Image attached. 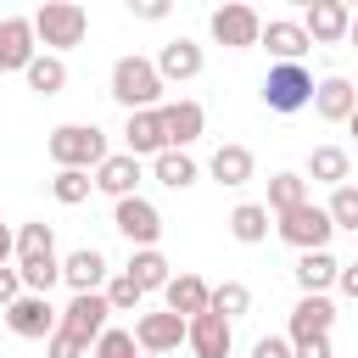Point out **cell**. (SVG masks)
Instances as JSON below:
<instances>
[{
    "instance_id": "1",
    "label": "cell",
    "mask_w": 358,
    "mask_h": 358,
    "mask_svg": "<svg viewBox=\"0 0 358 358\" xmlns=\"http://www.w3.org/2000/svg\"><path fill=\"white\" fill-rule=\"evenodd\" d=\"M45 151H50L56 168H78V173H95V168L112 157V151H106V134H101L95 123H62V129H50Z\"/></svg>"
},
{
    "instance_id": "2",
    "label": "cell",
    "mask_w": 358,
    "mask_h": 358,
    "mask_svg": "<svg viewBox=\"0 0 358 358\" xmlns=\"http://www.w3.org/2000/svg\"><path fill=\"white\" fill-rule=\"evenodd\" d=\"M162 78H157V67L145 62V56H117L112 62V101L117 106H129V112H157L162 106Z\"/></svg>"
},
{
    "instance_id": "3",
    "label": "cell",
    "mask_w": 358,
    "mask_h": 358,
    "mask_svg": "<svg viewBox=\"0 0 358 358\" xmlns=\"http://www.w3.org/2000/svg\"><path fill=\"white\" fill-rule=\"evenodd\" d=\"M84 34H90V11H84L78 0H45V6L34 11V39L50 45V56L84 45Z\"/></svg>"
},
{
    "instance_id": "4",
    "label": "cell",
    "mask_w": 358,
    "mask_h": 358,
    "mask_svg": "<svg viewBox=\"0 0 358 358\" xmlns=\"http://www.w3.org/2000/svg\"><path fill=\"white\" fill-rule=\"evenodd\" d=\"M257 95H263L268 112H302V106H313V73L302 62H274L263 73V90Z\"/></svg>"
},
{
    "instance_id": "5",
    "label": "cell",
    "mask_w": 358,
    "mask_h": 358,
    "mask_svg": "<svg viewBox=\"0 0 358 358\" xmlns=\"http://www.w3.org/2000/svg\"><path fill=\"white\" fill-rule=\"evenodd\" d=\"M274 235H280L285 246H296V252H330V235H336V224H330V213H324V207L302 201V207L280 213Z\"/></svg>"
},
{
    "instance_id": "6",
    "label": "cell",
    "mask_w": 358,
    "mask_h": 358,
    "mask_svg": "<svg viewBox=\"0 0 358 358\" xmlns=\"http://www.w3.org/2000/svg\"><path fill=\"white\" fill-rule=\"evenodd\" d=\"M56 324H62V308H50V296L22 291V296L6 308V330H11V336H22V341H50V336H56Z\"/></svg>"
},
{
    "instance_id": "7",
    "label": "cell",
    "mask_w": 358,
    "mask_h": 358,
    "mask_svg": "<svg viewBox=\"0 0 358 358\" xmlns=\"http://www.w3.org/2000/svg\"><path fill=\"white\" fill-rule=\"evenodd\" d=\"M112 224H117V235H123L134 252L157 246V235H162V213H157L145 196H123V201L112 207Z\"/></svg>"
},
{
    "instance_id": "8",
    "label": "cell",
    "mask_w": 358,
    "mask_h": 358,
    "mask_svg": "<svg viewBox=\"0 0 358 358\" xmlns=\"http://www.w3.org/2000/svg\"><path fill=\"white\" fill-rule=\"evenodd\" d=\"M106 313H112V308H106V296H101V291H84V296H73V302L62 308V324H56V330H67L73 341L95 347V341H101V330H106Z\"/></svg>"
},
{
    "instance_id": "9",
    "label": "cell",
    "mask_w": 358,
    "mask_h": 358,
    "mask_svg": "<svg viewBox=\"0 0 358 358\" xmlns=\"http://www.w3.org/2000/svg\"><path fill=\"white\" fill-rule=\"evenodd\" d=\"M207 28H213L218 45H229V50H252L257 34H263V17H257L252 6H218V11L207 17Z\"/></svg>"
},
{
    "instance_id": "10",
    "label": "cell",
    "mask_w": 358,
    "mask_h": 358,
    "mask_svg": "<svg viewBox=\"0 0 358 358\" xmlns=\"http://www.w3.org/2000/svg\"><path fill=\"white\" fill-rule=\"evenodd\" d=\"M157 117H162V140H168V151L196 145V140H201V129H207V112H201L196 101H162V106H157Z\"/></svg>"
},
{
    "instance_id": "11",
    "label": "cell",
    "mask_w": 358,
    "mask_h": 358,
    "mask_svg": "<svg viewBox=\"0 0 358 358\" xmlns=\"http://www.w3.org/2000/svg\"><path fill=\"white\" fill-rule=\"evenodd\" d=\"M179 341H185V319H179V313L157 308V313H140V319H134V347H140V352L168 358Z\"/></svg>"
},
{
    "instance_id": "12",
    "label": "cell",
    "mask_w": 358,
    "mask_h": 358,
    "mask_svg": "<svg viewBox=\"0 0 358 358\" xmlns=\"http://www.w3.org/2000/svg\"><path fill=\"white\" fill-rule=\"evenodd\" d=\"M34 56H39L34 17H0V73H28Z\"/></svg>"
},
{
    "instance_id": "13",
    "label": "cell",
    "mask_w": 358,
    "mask_h": 358,
    "mask_svg": "<svg viewBox=\"0 0 358 358\" xmlns=\"http://www.w3.org/2000/svg\"><path fill=\"white\" fill-rule=\"evenodd\" d=\"M330 324H336V302L330 296H302L296 308H291V347H302V341H330Z\"/></svg>"
},
{
    "instance_id": "14",
    "label": "cell",
    "mask_w": 358,
    "mask_h": 358,
    "mask_svg": "<svg viewBox=\"0 0 358 358\" xmlns=\"http://www.w3.org/2000/svg\"><path fill=\"white\" fill-rule=\"evenodd\" d=\"M185 341H190V352H196V358H229L235 330H229V319H218V313L207 308V313L185 319Z\"/></svg>"
},
{
    "instance_id": "15",
    "label": "cell",
    "mask_w": 358,
    "mask_h": 358,
    "mask_svg": "<svg viewBox=\"0 0 358 358\" xmlns=\"http://www.w3.org/2000/svg\"><path fill=\"white\" fill-rule=\"evenodd\" d=\"M347 22H352V6H341V0H313L302 11V34L313 45H341L347 39Z\"/></svg>"
},
{
    "instance_id": "16",
    "label": "cell",
    "mask_w": 358,
    "mask_h": 358,
    "mask_svg": "<svg viewBox=\"0 0 358 358\" xmlns=\"http://www.w3.org/2000/svg\"><path fill=\"white\" fill-rule=\"evenodd\" d=\"M201 62H207V56H201V45L179 34V39H168V45L157 50V62H151V67H157V78H162V84H190V78L201 73Z\"/></svg>"
},
{
    "instance_id": "17",
    "label": "cell",
    "mask_w": 358,
    "mask_h": 358,
    "mask_svg": "<svg viewBox=\"0 0 358 358\" xmlns=\"http://www.w3.org/2000/svg\"><path fill=\"white\" fill-rule=\"evenodd\" d=\"M257 45H263L274 62H302V56L313 50V39L302 34V22H291V17H268L263 34H257Z\"/></svg>"
},
{
    "instance_id": "18",
    "label": "cell",
    "mask_w": 358,
    "mask_h": 358,
    "mask_svg": "<svg viewBox=\"0 0 358 358\" xmlns=\"http://www.w3.org/2000/svg\"><path fill=\"white\" fill-rule=\"evenodd\" d=\"M95 190H106L112 201H123V196H140V157H129V151H112L95 173Z\"/></svg>"
},
{
    "instance_id": "19",
    "label": "cell",
    "mask_w": 358,
    "mask_h": 358,
    "mask_svg": "<svg viewBox=\"0 0 358 358\" xmlns=\"http://www.w3.org/2000/svg\"><path fill=\"white\" fill-rule=\"evenodd\" d=\"M62 280L73 285V296H84V291H101V285L112 280V268H106V257H101L95 246H78V252L62 257Z\"/></svg>"
},
{
    "instance_id": "20",
    "label": "cell",
    "mask_w": 358,
    "mask_h": 358,
    "mask_svg": "<svg viewBox=\"0 0 358 358\" xmlns=\"http://www.w3.org/2000/svg\"><path fill=\"white\" fill-rule=\"evenodd\" d=\"M207 296H213V285H207L201 274H173V280L162 285V308H168V313H179V319L207 313Z\"/></svg>"
},
{
    "instance_id": "21",
    "label": "cell",
    "mask_w": 358,
    "mask_h": 358,
    "mask_svg": "<svg viewBox=\"0 0 358 358\" xmlns=\"http://www.w3.org/2000/svg\"><path fill=\"white\" fill-rule=\"evenodd\" d=\"M352 106H358V90H352V78H319L313 84V112L324 117V123H347L352 117Z\"/></svg>"
},
{
    "instance_id": "22",
    "label": "cell",
    "mask_w": 358,
    "mask_h": 358,
    "mask_svg": "<svg viewBox=\"0 0 358 358\" xmlns=\"http://www.w3.org/2000/svg\"><path fill=\"white\" fill-rule=\"evenodd\" d=\"M123 151H129V157H157V151H168L162 117H157V112H129V123H123Z\"/></svg>"
},
{
    "instance_id": "23",
    "label": "cell",
    "mask_w": 358,
    "mask_h": 358,
    "mask_svg": "<svg viewBox=\"0 0 358 358\" xmlns=\"http://www.w3.org/2000/svg\"><path fill=\"white\" fill-rule=\"evenodd\" d=\"M207 173H213L218 185H229V190H235V185H246V179L257 173V157H252L246 145H235V140H229V145H218V151H213Z\"/></svg>"
},
{
    "instance_id": "24",
    "label": "cell",
    "mask_w": 358,
    "mask_h": 358,
    "mask_svg": "<svg viewBox=\"0 0 358 358\" xmlns=\"http://www.w3.org/2000/svg\"><path fill=\"white\" fill-rule=\"evenodd\" d=\"M151 179L168 185V190H190V185L201 179V168H196L190 151H157V157H151Z\"/></svg>"
},
{
    "instance_id": "25",
    "label": "cell",
    "mask_w": 358,
    "mask_h": 358,
    "mask_svg": "<svg viewBox=\"0 0 358 358\" xmlns=\"http://www.w3.org/2000/svg\"><path fill=\"white\" fill-rule=\"evenodd\" d=\"M336 274H341V263H336L330 252H302V257H296V285H302V296H324V291L336 285Z\"/></svg>"
},
{
    "instance_id": "26",
    "label": "cell",
    "mask_w": 358,
    "mask_h": 358,
    "mask_svg": "<svg viewBox=\"0 0 358 358\" xmlns=\"http://www.w3.org/2000/svg\"><path fill=\"white\" fill-rule=\"evenodd\" d=\"M347 173H352V162H347L341 145H313V151H308V173H302V179L336 190V185H347Z\"/></svg>"
},
{
    "instance_id": "27",
    "label": "cell",
    "mask_w": 358,
    "mask_h": 358,
    "mask_svg": "<svg viewBox=\"0 0 358 358\" xmlns=\"http://www.w3.org/2000/svg\"><path fill=\"white\" fill-rule=\"evenodd\" d=\"M123 274H129L140 291H162V285L173 280V263H168L157 246H145V252H134V257H129V268H123Z\"/></svg>"
},
{
    "instance_id": "28",
    "label": "cell",
    "mask_w": 358,
    "mask_h": 358,
    "mask_svg": "<svg viewBox=\"0 0 358 358\" xmlns=\"http://www.w3.org/2000/svg\"><path fill=\"white\" fill-rule=\"evenodd\" d=\"M22 78H28V90H34V95H62V90H67V62L39 50V56L28 62V73H22Z\"/></svg>"
},
{
    "instance_id": "29",
    "label": "cell",
    "mask_w": 358,
    "mask_h": 358,
    "mask_svg": "<svg viewBox=\"0 0 358 358\" xmlns=\"http://www.w3.org/2000/svg\"><path fill=\"white\" fill-rule=\"evenodd\" d=\"M229 235H235L241 246L268 241V207H263V201H241V207L229 213Z\"/></svg>"
},
{
    "instance_id": "30",
    "label": "cell",
    "mask_w": 358,
    "mask_h": 358,
    "mask_svg": "<svg viewBox=\"0 0 358 358\" xmlns=\"http://www.w3.org/2000/svg\"><path fill=\"white\" fill-rule=\"evenodd\" d=\"M45 257H56V229L45 218H34L17 229V263H45Z\"/></svg>"
},
{
    "instance_id": "31",
    "label": "cell",
    "mask_w": 358,
    "mask_h": 358,
    "mask_svg": "<svg viewBox=\"0 0 358 358\" xmlns=\"http://www.w3.org/2000/svg\"><path fill=\"white\" fill-rule=\"evenodd\" d=\"M302 201H308V179H302V173H274V179H268V201H263V207H268L274 218L291 213V207H302Z\"/></svg>"
},
{
    "instance_id": "32",
    "label": "cell",
    "mask_w": 358,
    "mask_h": 358,
    "mask_svg": "<svg viewBox=\"0 0 358 358\" xmlns=\"http://www.w3.org/2000/svg\"><path fill=\"white\" fill-rule=\"evenodd\" d=\"M207 308L218 313V319H241V313H252V291L241 285V280H224V285H213V296H207Z\"/></svg>"
},
{
    "instance_id": "33",
    "label": "cell",
    "mask_w": 358,
    "mask_h": 358,
    "mask_svg": "<svg viewBox=\"0 0 358 358\" xmlns=\"http://www.w3.org/2000/svg\"><path fill=\"white\" fill-rule=\"evenodd\" d=\"M90 190H95V179H90V173H78V168H56V179H50V196H56L62 207L90 201Z\"/></svg>"
},
{
    "instance_id": "34",
    "label": "cell",
    "mask_w": 358,
    "mask_h": 358,
    "mask_svg": "<svg viewBox=\"0 0 358 358\" xmlns=\"http://www.w3.org/2000/svg\"><path fill=\"white\" fill-rule=\"evenodd\" d=\"M101 296H106V308H112V313H140V302H145V291H140L129 274H112V280L101 285Z\"/></svg>"
},
{
    "instance_id": "35",
    "label": "cell",
    "mask_w": 358,
    "mask_h": 358,
    "mask_svg": "<svg viewBox=\"0 0 358 358\" xmlns=\"http://www.w3.org/2000/svg\"><path fill=\"white\" fill-rule=\"evenodd\" d=\"M324 213H330V224H336V229H352V235H358V185H336Z\"/></svg>"
},
{
    "instance_id": "36",
    "label": "cell",
    "mask_w": 358,
    "mask_h": 358,
    "mask_svg": "<svg viewBox=\"0 0 358 358\" xmlns=\"http://www.w3.org/2000/svg\"><path fill=\"white\" fill-rule=\"evenodd\" d=\"M90 352H95V358H140V347H134V330H112V324L101 330V341H95Z\"/></svg>"
},
{
    "instance_id": "37",
    "label": "cell",
    "mask_w": 358,
    "mask_h": 358,
    "mask_svg": "<svg viewBox=\"0 0 358 358\" xmlns=\"http://www.w3.org/2000/svg\"><path fill=\"white\" fill-rule=\"evenodd\" d=\"M84 352H90V347H84V341H73L67 330H56V336L45 341V358H84Z\"/></svg>"
},
{
    "instance_id": "38",
    "label": "cell",
    "mask_w": 358,
    "mask_h": 358,
    "mask_svg": "<svg viewBox=\"0 0 358 358\" xmlns=\"http://www.w3.org/2000/svg\"><path fill=\"white\" fill-rule=\"evenodd\" d=\"M252 358H291V341L285 336H257L252 341Z\"/></svg>"
},
{
    "instance_id": "39",
    "label": "cell",
    "mask_w": 358,
    "mask_h": 358,
    "mask_svg": "<svg viewBox=\"0 0 358 358\" xmlns=\"http://www.w3.org/2000/svg\"><path fill=\"white\" fill-rule=\"evenodd\" d=\"M17 296H22V274H17V268H0V313H6Z\"/></svg>"
},
{
    "instance_id": "40",
    "label": "cell",
    "mask_w": 358,
    "mask_h": 358,
    "mask_svg": "<svg viewBox=\"0 0 358 358\" xmlns=\"http://www.w3.org/2000/svg\"><path fill=\"white\" fill-rule=\"evenodd\" d=\"M129 11H134L140 22H162V17H168V0H129Z\"/></svg>"
},
{
    "instance_id": "41",
    "label": "cell",
    "mask_w": 358,
    "mask_h": 358,
    "mask_svg": "<svg viewBox=\"0 0 358 358\" xmlns=\"http://www.w3.org/2000/svg\"><path fill=\"white\" fill-rule=\"evenodd\" d=\"M336 285H341V296H352V302H358V263H341Z\"/></svg>"
},
{
    "instance_id": "42",
    "label": "cell",
    "mask_w": 358,
    "mask_h": 358,
    "mask_svg": "<svg viewBox=\"0 0 358 358\" xmlns=\"http://www.w3.org/2000/svg\"><path fill=\"white\" fill-rule=\"evenodd\" d=\"M291 358H330V341H302L291 347Z\"/></svg>"
},
{
    "instance_id": "43",
    "label": "cell",
    "mask_w": 358,
    "mask_h": 358,
    "mask_svg": "<svg viewBox=\"0 0 358 358\" xmlns=\"http://www.w3.org/2000/svg\"><path fill=\"white\" fill-rule=\"evenodd\" d=\"M11 257H17V235H11V229H6V224H0V268H6V263H11Z\"/></svg>"
},
{
    "instance_id": "44",
    "label": "cell",
    "mask_w": 358,
    "mask_h": 358,
    "mask_svg": "<svg viewBox=\"0 0 358 358\" xmlns=\"http://www.w3.org/2000/svg\"><path fill=\"white\" fill-rule=\"evenodd\" d=\"M347 45L358 50V11H352V22H347Z\"/></svg>"
},
{
    "instance_id": "45",
    "label": "cell",
    "mask_w": 358,
    "mask_h": 358,
    "mask_svg": "<svg viewBox=\"0 0 358 358\" xmlns=\"http://www.w3.org/2000/svg\"><path fill=\"white\" fill-rule=\"evenodd\" d=\"M347 129H352V134H358V106H352V117H347Z\"/></svg>"
},
{
    "instance_id": "46",
    "label": "cell",
    "mask_w": 358,
    "mask_h": 358,
    "mask_svg": "<svg viewBox=\"0 0 358 358\" xmlns=\"http://www.w3.org/2000/svg\"><path fill=\"white\" fill-rule=\"evenodd\" d=\"M145 358H157V352H145Z\"/></svg>"
},
{
    "instance_id": "47",
    "label": "cell",
    "mask_w": 358,
    "mask_h": 358,
    "mask_svg": "<svg viewBox=\"0 0 358 358\" xmlns=\"http://www.w3.org/2000/svg\"><path fill=\"white\" fill-rule=\"evenodd\" d=\"M352 90H358V84H352Z\"/></svg>"
}]
</instances>
